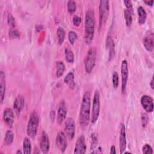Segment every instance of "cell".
<instances>
[{"mask_svg":"<svg viewBox=\"0 0 154 154\" xmlns=\"http://www.w3.org/2000/svg\"><path fill=\"white\" fill-rule=\"evenodd\" d=\"M39 125V117L36 111H33L29 116L27 127H26V133L27 135L31 138H35L38 126Z\"/></svg>","mask_w":154,"mask_h":154,"instance_id":"cell-3","label":"cell"},{"mask_svg":"<svg viewBox=\"0 0 154 154\" xmlns=\"http://www.w3.org/2000/svg\"><path fill=\"white\" fill-rule=\"evenodd\" d=\"M91 153H102V148L100 146H98V138L97 134L95 133H93L91 134Z\"/></svg>","mask_w":154,"mask_h":154,"instance_id":"cell-18","label":"cell"},{"mask_svg":"<svg viewBox=\"0 0 154 154\" xmlns=\"http://www.w3.org/2000/svg\"><path fill=\"white\" fill-rule=\"evenodd\" d=\"M64 125V131L67 138L72 140L74 138L75 133V123L73 119L68 117L66 120Z\"/></svg>","mask_w":154,"mask_h":154,"instance_id":"cell-7","label":"cell"},{"mask_svg":"<svg viewBox=\"0 0 154 154\" xmlns=\"http://www.w3.org/2000/svg\"><path fill=\"white\" fill-rule=\"evenodd\" d=\"M14 139V134L13 132L10 130H8L6 132L5 137H4V143L6 145L9 146L12 144Z\"/></svg>","mask_w":154,"mask_h":154,"instance_id":"cell-27","label":"cell"},{"mask_svg":"<svg viewBox=\"0 0 154 154\" xmlns=\"http://www.w3.org/2000/svg\"><path fill=\"white\" fill-rule=\"evenodd\" d=\"M7 23L8 25L10 26L12 28H13L16 25L15 19L11 14H8L7 16Z\"/></svg>","mask_w":154,"mask_h":154,"instance_id":"cell-34","label":"cell"},{"mask_svg":"<svg viewBox=\"0 0 154 154\" xmlns=\"http://www.w3.org/2000/svg\"><path fill=\"white\" fill-rule=\"evenodd\" d=\"M137 13H138V22L140 25H143L146 22L147 18V13L144 8L142 6H139L137 8Z\"/></svg>","mask_w":154,"mask_h":154,"instance_id":"cell-21","label":"cell"},{"mask_svg":"<svg viewBox=\"0 0 154 154\" xmlns=\"http://www.w3.org/2000/svg\"><path fill=\"white\" fill-rule=\"evenodd\" d=\"M40 148L42 153H47L50 148V141L49 137L48 136L47 134L43 131L40 141Z\"/></svg>","mask_w":154,"mask_h":154,"instance_id":"cell-15","label":"cell"},{"mask_svg":"<svg viewBox=\"0 0 154 154\" xmlns=\"http://www.w3.org/2000/svg\"><path fill=\"white\" fill-rule=\"evenodd\" d=\"M23 153V152H22V151H20V150H17V151L16 152V153H17V154H18V153Z\"/></svg>","mask_w":154,"mask_h":154,"instance_id":"cell-41","label":"cell"},{"mask_svg":"<svg viewBox=\"0 0 154 154\" xmlns=\"http://www.w3.org/2000/svg\"><path fill=\"white\" fill-rule=\"evenodd\" d=\"M90 93L86 91L82 99L79 116V125L82 129H85L88 125L90 120Z\"/></svg>","mask_w":154,"mask_h":154,"instance_id":"cell-1","label":"cell"},{"mask_svg":"<svg viewBox=\"0 0 154 154\" xmlns=\"http://www.w3.org/2000/svg\"><path fill=\"white\" fill-rule=\"evenodd\" d=\"M81 22V19L80 17H79L78 16H74L73 17V23L75 26H78L80 25Z\"/></svg>","mask_w":154,"mask_h":154,"instance_id":"cell-37","label":"cell"},{"mask_svg":"<svg viewBox=\"0 0 154 154\" xmlns=\"http://www.w3.org/2000/svg\"><path fill=\"white\" fill-rule=\"evenodd\" d=\"M109 1L107 0H102L99 1V28L100 29L102 26L105 23L107 20L109 14Z\"/></svg>","mask_w":154,"mask_h":154,"instance_id":"cell-5","label":"cell"},{"mask_svg":"<svg viewBox=\"0 0 154 154\" xmlns=\"http://www.w3.org/2000/svg\"><path fill=\"white\" fill-rule=\"evenodd\" d=\"M95 26L94 13L93 10H88L86 12L84 25V41L87 45H90L94 37Z\"/></svg>","mask_w":154,"mask_h":154,"instance_id":"cell-2","label":"cell"},{"mask_svg":"<svg viewBox=\"0 0 154 154\" xmlns=\"http://www.w3.org/2000/svg\"><path fill=\"white\" fill-rule=\"evenodd\" d=\"M153 76H152V79H151V81H150V85L152 88V89H153L154 88V84H153Z\"/></svg>","mask_w":154,"mask_h":154,"instance_id":"cell-40","label":"cell"},{"mask_svg":"<svg viewBox=\"0 0 154 154\" xmlns=\"http://www.w3.org/2000/svg\"><path fill=\"white\" fill-rule=\"evenodd\" d=\"M112 82L113 87L115 89L119 87V74L116 71L112 73Z\"/></svg>","mask_w":154,"mask_h":154,"instance_id":"cell-29","label":"cell"},{"mask_svg":"<svg viewBox=\"0 0 154 154\" xmlns=\"http://www.w3.org/2000/svg\"><path fill=\"white\" fill-rule=\"evenodd\" d=\"M128 62L126 60H123L121 64V76H122V93L125 94L126 92L127 81L128 79Z\"/></svg>","mask_w":154,"mask_h":154,"instance_id":"cell-8","label":"cell"},{"mask_svg":"<svg viewBox=\"0 0 154 154\" xmlns=\"http://www.w3.org/2000/svg\"><path fill=\"white\" fill-rule=\"evenodd\" d=\"M123 2L125 4V6L126 7V10L129 11L133 14L134 10H133L132 1H123Z\"/></svg>","mask_w":154,"mask_h":154,"instance_id":"cell-36","label":"cell"},{"mask_svg":"<svg viewBox=\"0 0 154 154\" xmlns=\"http://www.w3.org/2000/svg\"><path fill=\"white\" fill-rule=\"evenodd\" d=\"M68 38L70 43L71 45H73L77 39L76 33L73 31H70L68 33Z\"/></svg>","mask_w":154,"mask_h":154,"instance_id":"cell-31","label":"cell"},{"mask_svg":"<svg viewBox=\"0 0 154 154\" xmlns=\"http://www.w3.org/2000/svg\"><path fill=\"white\" fill-rule=\"evenodd\" d=\"M126 148V129L123 123L120 125V136H119V150L120 153H123Z\"/></svg>","mask_w":154,"mask_h":154,"instance_id":"cell-14","label":"cell"},{"mask_svg":"<svg viewBox=\"0 0 154 154\" xmlns=\"http://www.w3.org/2000/svg\"><path fill=\"white\" fill-rule=\"evenodd\" d=\"M153 1H144V2L147 4V5H150V6H152L153 4Z\"/></svg>","mask_w":154,"mask_h":154,"instance_id":"cell-39","label":"cell"},{"mask_svg":"<svg viewBox=\"0 0 154 154\" xmlns=\"http://www.w3.org/2000/svg\"><path fill=\"white\" fill-rule=\"evenodd\" d=\"M57 34L58 38V43L61 45L65 38V31L62 27H58L57 29Z\"/></svg>","mask_w":154,"mask_h":154,"instance_id":"cell-26","label":"cell"},{"mask_svg":"<svg viewBox=\"0 0 154 154\" xmlns=\"http://www.w3.org/2000/svg\"><path fill=\"white\" fill-rule=\"evenodd\" d=\"M5 94V76L3 71L0 72V99L2 103Z\"/></svg>","mask_w":154,"mask_h":154,"instance_id":"cell-20","label":"cell"},{"mask_svg":"<svg viewBox=\"0 0 154 154\" xmlns=\"http://www.w3.org/2000/svg\"><path fill=\"white\" fill-rule=\"evenodd\" d=\"M67 115V107L66 103L64 100H61L59 104L58 108V112H57V123L59 125H61L63 122L65 120L66 118Z\"/></svg>","mask_w":154,"mask_h":154,"instance_id":"cell-13","label":"cell"},{"mask_svg":"<svg viewBox=\"0 0 154 154\" xmlns=\"http://www.w3.org/2000/svg\"><path fill=\"white\" fill-rule=\"evenodd\" d=\"M20 36L19 32H18V31L13 29V28H11L9 31V37L11 39H14V38H19Z\"/></svg>","mask_w":154,"mask_h":154,"instance_id":"cell-33","label":"cell"},{"mask_svg":"<svg viewBox=\"0 0 154 154\" xmlns=\"http://www.w3.org/2000/svg\"><path fill=\"white\" fill-rule=\"evenodd\" d=\"M65 64L63 61H58L56 63V76L57 78H60L65 71Z\"/></svg>","mask_w":154,"mask_h":154,"instance_id":"cell-23","label":"cell"},{"mask_svg":"<svg viewBox=\"0 0 154 154\" xmlns=\"http://www.w3.org/2000/svg\"><path fill=\"white\" fill-rule=\"evenodd\" d=\"M143 109L147 112H152L153 111V99L148 95H143L140 100Z\"/></svg>","mask_w":154,"mask_h":154,"instance_id":"cell-12","label":"cell"},{"mask_svg":"<svg viewBox=\"0 0 154 154\" xmlns=\"http://www.w3.org/2000/svg\"><path fill=\"white\" fill-rule=\"evenodd\" d=\"M149 122V117L146 112H142L141 114V123L142 126L145 128Z\"/></svg>","mask_w":154,"mask_h":154,"instance_id":"cell-35","label":"cell"},{"mask_svg":"<svg viewBox=\"0 0 154 154\" xmlns=\"http://www.w3.org/2000/svg\"><path fill=\"white\" fill-rule=\"evenodd\" d=\"M87 146L85 144V137L83 135L79 136L76 141L74 152L75 154H83L86 152Z\"/></svg>","mask_w":154,"mask_h":154,"instance_id":"cell-11","label":"cell"},{"mask_svg":"<svg viewBox=\"0 0 154 154\" xmlns=\"http://www.w3.org/2000/svg\"><path fill=\"white\" fill-rule=\"evenodd\" d=\"M64 53L66 61L69 63H73L74 61V54L72 51L69 48H66Z\"/></svg>","mask_w":154,"mask_h":154,"instance_id":"cell-28","label":"cell"},{"mask_svg":"<svg viewBox=\"0 0 154 154\" xmlns=\"http://www.w3.org/2000/svg\"><path fill=\"white\" fill-rule=\"evenodd\" d=\"M76 9V4L74 1H69L67 2V10L68 11L72 14Z\"/></svg>","mask_w":154,"mask_h":154,"instance_id":"cell-30","label":"cell"},{"mask_svg":"<svg viewBox=\"0 0 154 154\" xmlns=\"http://www.w3.org/2000/svg\"><path fill=\"white\" fill-rule=\"evenodd\" d=\"M23 152L29 154L31 153V143L27 137L25 138L23 141Z\"/></svg>","mask_w":154,"mask_h":154,"instance_id":"cell-24","label":"cell"},{"mask_svg":"<svg viewBox=\"0 0 154 154\" xmlns=\"http://www.w3.org/2000/svg\"><path fill=\"white\" fill-rule=\"evenodd\" d=\"M25 105V99L23 96L18 95L13 103V108L17 114H19Z\"/></svg>","mask_w":154,"mask_h":154,"instance_id":"cell-17","label":"cell"},{"mask_svg":"<svg viewBox=\"0 0 154 154\" xmlns=\"http://www.w3.org/2000/svg\"><path fill=\"white\" fill-rule=\"evenodd\" d=\"M64 82L69 86L71 89H74L75 87L74 74L72 72H69L67 73L64 79Z\"/></svg>","mask_w":154,"mask_h":154,"instance_id":"cell-22","label":"cell"},{"mask_svg":"<svg viewBox=\"0 0 154 154\" xmlns=\"http://www.w3.org/2000/svg\"><path fill=\"white\" fill-rule=\"evenodd\" d=\"M55 144L61 152H65L67 146V137L64 132L60 131L57 134L55 139Z\"/></svg>","mask_w":154,"mask_h":154,"instance_id":"cell-9","label":"cell"},{"mask_svg":"<svg viewBox=\"0 0 154 154\" xmlns=\"http://www.w3.org/2000/svg\"><path fill=\"white\" fill-rule=\"evenodd\" d=\"M142 152L144 154H152L153 149L149 144H146L142 147Z\"/></svg>","mask_w":154,"mask_h":154,"instance_id":"cell-32","label":"cell"},{"mask_svg":"<svg viewBox=\"0 0 154 154\" xmlns=\"http://www.w3.org/2000/svg\"><path fill=\"white\" fill-rule=\"evenodd\" d=\"M106 47L109 51L108 60H111L115 55V44L112 38L110 37H108L106 41Z\"/></svg>","mask_w":154,"mask_h":154,"instance_id":"cell-19","label":"cell"},{"mask_svg":"<svg viewBox=\"0 0 154 154\" xmlns=\"http://www.w3.org/2000/svg\"><path fill=\"white\" fill-rule=\"evenodd\" d=\"M100 109V94L98 90H96L94 94L93 103H92V110L91 116L90 117V120L92 123L96 122L99 118Z\"/></svg>","mask_w":154,"mask_h":154,"instance_id":"cell-6","label":"cell"},{"mask_svg":"<svg viewBox=\"0 0 154 154\" xmlns=\"http://www.w3.org/2000/svg\"><path fill=\"white\" fill-rule=\"evenodd\" d=\"M153 32L152 30L148 31L143 38V44L145 49L149 51L152 52L154 48L153 42Z\"/></svg>","mask_w":154,"mask_h":154,"instance_id":"cell-10","label":"cell"},{"mask_svg":"<svg viewBox=\"0 0 154 154\" xmlns=\"http://www.w3.org/2000/svg\"><path fill=\"white\" fill-rule=\"evenodd\" d=\"M96 48H90L84 59V68L86 73H90L93 70L96 61Z\"/></svg>","mask_w":154,"mask_h":154,"instance_id":"cell-4","label":"cell"},{"mask_svg":"<svg viewBox=\"0 0 154 154\" xmlns=\"http://www.w3.org/2000/svg\"><path fill=\"white\" fill-rule=\"evenodd\" d=\"M3 120L7 126L12 127L14 123V112L11 108H6L4 110L3 112Z\"/></svg>","mask_w":154,"mask_h":154,"instance_id":"cell-16","label":"cell"},{"mask_svg":"<svg viewBox=\"0 0 154 154\" xmlns=\"http://www.w3.org/2000/svg\"><path fill=\"white\" fill-rule=\"evenodd\" d=\"M124 17L126 26L128 28H130L132 22V14L129 11L125 9L124 10Z\"/></svg>","mask_w":154,"mask_h":154,"instance_id":"cell-25","label":"cell"},{"mask_svg":"<svg viewBox=\"0 0 154 154\" xmlns=\"http://www.w3.org/2000/svg\"><path fill=\"white\" fill-rule=\"evenodd\" d=\"M110 153L112 154H116V147L114 146H112L110 148Z\"/></svg>","mask_w":154,"mask_h":154,"instance_id":"cell-38","label":"cell"}]
</instances>
